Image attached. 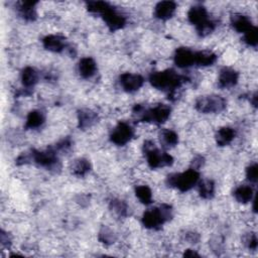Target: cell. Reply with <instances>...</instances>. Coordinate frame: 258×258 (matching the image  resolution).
<instances>
[{"label": "cell", "mask_w": 258, "mask_h": 258, "mask_svg": "<svg viewBox=\"0 0 258 258\" xmlns=\"http://www.w3.org/2000/svg\"><path fill=\"white\" fill-rule=\"evenodd\" d=\"M152 85L156 89L168 90L173 94L182 84V77L174 71H163L152 73L150 78Z\"/></svg>", "instance_id": "cell-1"}, {"label": "cell", "mask_w": 258, "mask_h": 258, "mask_svg": "<svg viewBox=\"0 0 258 258\" xmlns=\"http://www.w3.org/2000/svg\"><path fill=\"white\" fill-rule=\"evenodd\" d=\"M171 217V208L168 205H162L158 208L147 210L142 218L143 225L149 229H159Z\"/></svg>", "instance_id": "cell-2"}, {"label": "cell", "mask_w": 258, "mask_h": 258, "mask_svg": "<svg viewBox=\"0 0 258 258\" xmlns=\"http://www.w3.org/2000/svg\"><path fill=\"white\" fill-rule=\"evenodd\" d=\"M200 175L198 171L194 168H190L182 174L171 175L168 178L167 182L169 186L177 188L181 192H187L198 183Z\"/></svg>", "instance_id": "cell-3"}, {"label": "cell", "mask_w": 258, "mask_h": 258, "mask_svg": "<svg viewBox=\"0 0 258 258\" xmlns=\"http://www.w3.org/2000/svg\"><path fill=\"white\" fill-rule=\"evenodd\" d=\"M145 154L147 158V163H149L150 167L152 168H158L167 167L173 164L174 159L167 152H162L155 149L154 144L152 141H147L144 144Z\"/></svg>", "instance_id": "cell-4"}, {"label": "cell", "mask_w": 258, "mask_h": 258, "mask_svg": "<svg viewBox=\"0 0 258 258\" xmlns=\"http://www.w3.org/2000/svg\"><path fill=\"white\" fill-rule=\"evenodd\" d=\"M196 108L203 113H218L226 108V101L221 96L201 97L196 102Z\"/></svg>", "instance_id": "cell-5"}, {"label": "cell", "mask_w": 258, "mask_h": 258, "mask_svg": "<svg viewBox=\"0 0 258 258\" xmlns=\"http://www.w3.org/2000/svg\"><path fill=\"white\" fill-rule=\"evenodd\" d=\"M135 112L142 114V120L146 122H153V123L161 124L166 122L169 115H170V108L167 105H158L149 111H143V108L141 106L135 107Z\"/></svg>", "instance_id": "cell-6"}, {"label": "cell", "mask_w": 258, "mask_h": 258, "mask_svg": "<svg viewBox=\"0 0 258 258\" xmlns=\"http://www.w3.org/2000/svg\"><path fill=\"white\" fill-rule=\"evenodd\" d=\"M100 15L104 18L108 28L112 31L118 30L124 27L125 24L124 16L118 14V12L114 8H112V6H110L108 3L105 5Z\"/></svg>", "instance_id": "cell-7"}, {"label": "cell", "mask_w": 258, "mask_h": 258, "mask_svg": "<svg viewBox=\"0 0 258 258\" xmlns=\"http://www.w3.org/2000/svg\"><path fill=\"white\" fill-rule=\"evenodd\" d=\"M133 137V129L125 122H121L112 131L111 141L116 145H125Z\"/></svg>", "instance_id": "cell-8"}, {"label": "cell", "mask_w": 258, "mask_h": 258, "mask_svg": "<svg viewBox=\"0 0 258 258\" xmlns=\"http://www.w3.org/2000/svg\"><path fill=\"white\" fill-rule=\"evenodd\" d=\"M144 79L137 74L124 73L120 76V84L126 92L132 93L142 87Z\"/></svg>", "instance_id": "cell-9"}, {"label": "cell", "mask_w": 258, "mask_h": 258, "mask_svg": "<svg viewBox=\"0 0 258 258\" xmlns=\"http://www.w3.org/2000/svg\"><path fill=\"white\" fill-rule=\"evenodd\" d=\"M31 161L42 167H52L58 163L56 152L52 150L46 152H33L31 153Z\"/></svg>", "instance_id": "cell-10"}, {"label": "cell", "mask_w": 258, "mask_h": 258, "mask_svg": "<svg viewBox=\"0 0 258 258\" xmlns=\"http://www.w3.org/2000/svg\"><path fill=\"white\" fill-rule=\"evenodd\" d=\"M175 62L180 68H188L195 64V53L187 47H180L176 52Z\"/></svg>", "instance_id": "cell-11"}, {"label": "cell", "mask_w": 258, "mask_h": 258, "mask_svg": "<svg viewBox=\"0 0 258 258\" xmlns=\"http://www.w3.org/2000/svg\"><path fill=\"white\" fill-rule=\"evenodd\" d=\"M177 4L173 1H162L157 3L154 8V15L158 19L167 20L174 15Z\"/></svg>", "instance_id": "cell-12"}, {"label": "cell", "mask_w": 258, "mask_h": 258, "mask_svg": "<svg viewBox=\"0 0 258 258\" xmlns=\"http://www.w3.org/2000/svg\"><path fill=\"white\" fill-rule=\"evenodd\" d=\"M238 82V73L234 70L225 68L220 72L219 85L221 88H231Z\"/></svg>", "instance_id": "cell-13"}, {"label": "cell", "mask_w": 258, "mask_h": 258, "mask_svg": "<svg viewBox=\"0 0 258 258\" xmlns=\"http://www.w3.org/2000/svg\"><path fill=\"white\" fill-rule=\"evenodd\" d=\"M188 17H189V20L193 24H195L197 28L201 27L202 24L206 23L208 20H210V19H208L207 9L200 5L192 7L188 14Z\"/></svg>", "instance_id": "cell-14"}, {"label": "cell", "mask_w": 258, "mask_h": 258, "mask_svg": "<svg viewBox=\"0 0 258 258\" xmlns=\"http://www.w3.org/2000/svg\"><path fill=\"white\" fill-rule=\"evenodd\" d=\"M43 43L46 50L54 53H60L65 48V40L61 35H47L44 39Z\"/></svg>", "instance_id": "cell-15"}, {"label": "cell", "mask_w": 258, "mask_h": 258, "mask_svg": "<svg viewBox=\"0 0 258 258\" xmlns=\"http://www.w3.org/2000/svg\"><path fill=\"white\" fill-rule=\"evenodd\" d=\"M97 65L92 58H84L79 64V73L84 79H89L96 73Z\"/></svg>", "instance_id": "cell-16"}, {"label": "cell", "mask_w": 258, "mask_h": 258, "mask_svg": "<svg viewBox=\"0 0 258 258\" xmlns=\"http://www.w3.org/2000/svg\"><path fill=\"white\" fill-rule=\"evenodd\" d=\"M236 132L231 127H223L218 130L216 134V141L220 146L228 145L235 138Z\"/></svg>", "instance_id": "cell-17"}, {"label": "cell", "mask_w": 258, "mask_h": 258, "mask_svg": "<svg viewBox=\"0 0 258 258\" xmlns=\"http://www.w3.org/2000/svg\"><path fill=\"white\" fill-rule=\"evenodd\" d=\"M232 26L238 32H247L250 29H252L254 26H252L251 20L245 15H233L232 17Z\"/></svg>", "instance_id": "cell-18"}, {"label": "cell", "mask_w": 258, "mask_h": 258, "mask_svg": "<svg viewBox=\"0 0 258 258\" xmlns=\"http://www.w3.org/2000/svg\"><path fill=\"white\" fill-rule=\"evenodd\" d=\"M234 197L237 202L246 204L252 201L253 199V190L250 186H240L234 192Z\"/></svg>", "instance_id": "cell-19"}, {"label": "cell", "mask_w": 258, "mask_h": 258, "mask_svg": "<svg viewBox=\"0 0 258 258\" xmlns=\"http://www.w3.org/2000/svg\"><path fill=\"white\" fill-rule=\"evenodd\" d=\"M21 80H22V84H23L24 87L30 88V87H33V86L38 83L39 75L33 68L28 67V68L24 69L22 72Z\"/></svg>", "instance_id": "cell-20"}, {"label": "cell", "mask_w": 258, "mask_h": 258, "mask_svg": "<svg viewBox=\"0 0 258 258\" xmlns=\"http://www.w3.org/2000/svg\"><path fill=\"white\" fill-rule=\"evenodd\" d=\"M45 122V115L43 112L39 111V110H33L31 111L28 118H27V123L26 127L29 129H35L43 125Z\"/></svg>", "instance_id": "cell-21"}, {"label": "cell", "mask_w": 258, "mask_h": 258, "mask_svg": "<svg viewBox=\"0 0 258 258\" xmlns=\"http://www.w3.org/2000/svg\"><path fill=\"white\" fill-rule=\"evenodd\" d=\"M97 120V114L91 110H82L79 113V126L81 128H88L93 125Z\"/></svg>", "instance_id": "cell-22"}, {"label": "cell", "mask_w": 258, "mask_h": 258, "mask_svg": "<svg viewBox=\"0 0 258 258\" xmlns=\"http://www.w3.org/2000/svg\"><path fill=\"white\" fill-rule=\"evenodd\" d=\"M216 55L209 52L195 53V64L199 66H211L216 62Z\"/></svg>", "instance_id": "cell-23"}, {"label": "cell", "mask_w": 258, "mask_h": 258, "mask_svg": "<svg viewBox=\"0 0 258 258\" xmlns=\"http://www.w3.org/2000/svg\"><path fill=\"white\" fill-rule=\"evenodd\" d=\"M36 2L34 1H26L22 2L21 6L19 8L21 16L27 19V20H34L36 17V12H35V6Z\"/></svg>", "instance_id": "cell-24"}, {"label": "cell", "mask_w": 258, "mask_h": 258, "mask_svg": "<svg viewBox=\"0 0 258 258\" xmlns=\"http://www.w3.org/2000/svg\"><path fill=\"white\" fill-rule=\"evenodd\" d=\"M91 168L90 163L87 161V159L80 158L78 161L74 163L73 166V173L74 175H76L78 177H83L86 174H88Z\"/></svg>", "instance_id": "cell-25"}, {"label": "cell", "mask_w": 258, "mask_h": 258, "mask_svg": "<svg viewBox=\"0 0 258 258\" xmlns=\"http://www.w3.org/2000/svg\"><path fill=\"white\" fill-rule=\"evenodd\" d=\"M215 192V185L213 181L211 180H205L200 182L199 185V193L202 198L204 199H210L213 197Z\"/></svg>", "instance_id": "cell-26"}, {"label": "cell", "mask_w": 258, "mask_h": 258, "mask_svg": "<svg viewBox=\"0 0 258 258\" xmlns=\"http://www.w3.org/2000/svg\"><path fill=\"white\" fill-rule=\"evenodd\" d=\"M135 194L138 200L145 205H150L152 201V192L147 186H138L135 190Z\"/></svg>", "instance_id": "cell-27"}, {"label": "cell", "mask_w": 258, "mask_h": 258, "mask_svg": "<svg viewBox=\"0 0 258 258\" xmlns=\"http://www.w3.org/2000/svg\"><path fill=\"white\" fill-rule=\"evenodd\" d=\"M161 140L165 146H175L179 141V137L174 130L165 129L161 134Z\"/></svg>", "instance_id": "cell-28"}, {"label": "cell", "mask_w": 258, "mask_h": 258, "mask_svg": "<svg viewBox=\"0 0 258 258\" xmlns=\"http://www.w3.org/2000/svg\"><path fill=\"white\" fill-rule=\"evenodd\" d=\"M110 207H111L112 210L119 216H122V217H125L127 215V212H128V207L126 205L125 202L121 201V200H118V199H115V200H112L111 203H110Z\"/></svg>", "instance_id": "cell-29"}, {"label": "cell", "mask_w": 258, "mask_h": 258, "mask_svg": "<svg viewBox=\"0 0 258 258\" xmlns=\"http://www.w3.org/2000/svg\"><path fill=\"white\" fill-rule=\"evenodd\" d=\"M244 42L248 46H255L258 42V30L255 27L250 29L247 32L244 33Z\"/></svg>", "instance_id": "cell-30"}, {"label": "cell", "mask_w": 258, "mask_h": 258, "mask_svg": "<svg viewBox=\"0 0 258 258\" xmlns=\"http://www.w3.org/2000/svg\"><path fill=\"white\" fill-rule=\"evenodd\" d=\"M99 239L102 243L105 244H112L115 241V235L114 233L108 229V228H104L100 233H99Z\"/></svg>", "instance_id": "cell-31"}, {"label": "cell", "mask_w": 258, "mask_h": 258, "mask_svg": "<svg viewBox=\"0 0 258 258\" xmlns=\"http://www.w3.org/2000/svg\"><path fill=\"white\" fill-rule=\"evenodd\" d=\"M245 244L246 246L251 250H256L257 248V237L254 233H250L246 237H245Z\"/></svg>", "instance_id": "cell-32"}, {"label": "cell", "mask_w": 258, "mask_h": 258, "mask_svg": "<svg viewBox=\"0 0 258 258\" xmlns=\"http://www.w3.org/2000/svg\"><path fill=\"white\" fill-rule=\"evenodd\" d=\"M257 165H251L247 169H246V177L251 182H257Z\"/></svg>", "instance_id": "cell-33"}, {"label": "cell", "mask_w": 258, "mask_h": 258, "mask_svg": "<svg viewBox=\"0 0 258 258\" xmlns=\"http://www.w3.org/2000/svg\"><path fill=\"white\" fill-rule=\"evenodd\" d=\"M183 255H185V256H187V257H195V256H199V254L198 253H197L196 251H194V250H187L186 252H185V254H183Z\"/></svg>", "instance_id": "cell-34"}]
</instances>
